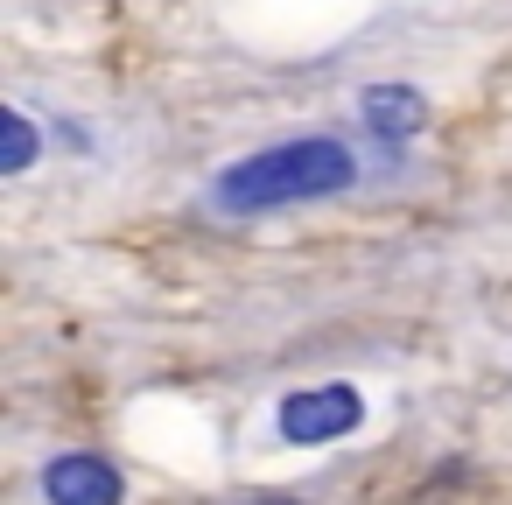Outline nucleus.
Listing matches in <instances>:
<instances>
[{
	"label": "nucleus",
	"instance_id": "nucleus-1",
	"mask_svg": "<svg viewBox=\"0 0 512 505\" xmlns=\"http://www.w3.org/2000/svg\"><path fill=\"white\" fill-rule=\"evenodd\" d=\"M358 148L344 134H295L274 148H253L239 162H225L204 183V204L218 218H267V211H295V204H323L358 190Z\"/></svg>",
	"mask_w": 512,
	"mask_h": 505
},
{
	"label": "nucleus",
	"instance_id": "nucleus-2",
	"mask_svg": "<svg viewBox=\"0 0 512 505\" xmlns=\"http://www.w3.org/2000/svg\"><path fill=\"white\" fill-rule=\"evenodd\" d=\"M365 428V393L351 379H323V386H295L274 400V435L288 449H323Z\"/></svg>",
	"mask_w": 512,
	"mask_h": 505
},
{
	"label": "nucleus",
	"instance_id": "nucleus-3",
	"mask_svg": "<svg viewBox=\"0 0 512 505\" xmlns=\"http://www.w3.org/2000/svg\"><path fill=\"white\" fill-rule=\"evenodd\" d=\"M43 505H127V477L99 449H64L43 463Z\"/></svg>",
	"mask_w": 512,
	"mask_h": 505
},
{
	"label": "nucleus",
	"instance_id": "nucleus-4",
	"mask_svg": "<svg viewBox=\"0 0 512 505\" xmlns=\"http://www.w3.org/2000/svg\"><path fill=\"white\" fill-rule=\"evenodd\" d=\"M358 127L372 134V148L386 162H400L414 148V134L428 127V92H414V85H365L358 92Z\"/></svg>",
	"mask_w": 512,
	"mask_h": 505
},
{
	"label": "nucleus",
	"instance_id": "nucleus-5",
	"mask_svg": "<svg viewBox=\"0 0 512 505\" xmlns=\"http://www.w3.org/2000/svg\"><path fill=\"white\" fill-rule=\"evenodd\" d=\"M0 141H8V155H0V169H8V176H29V169H36L43 134H36V120H29L22 106H8V113H0Z\"/></svg>",
	"mask_w": 512,
	"mask_h": 505
},
{
	"label": "nucleus",
	"instance_id": "nucleus-6",
	"mask_svg": "<svg viewBox=\"0 0 512 505\" xmlns=\"http://www.w3.org/2000/svg\"><path fill=\"white\" fill-rule=\"evenodd\" d=\"M239 505H302L295 491H253V498H239Z\"/></svg>",
	"mask_w": 512,
	"mask_h": 505
}]
</instances>
